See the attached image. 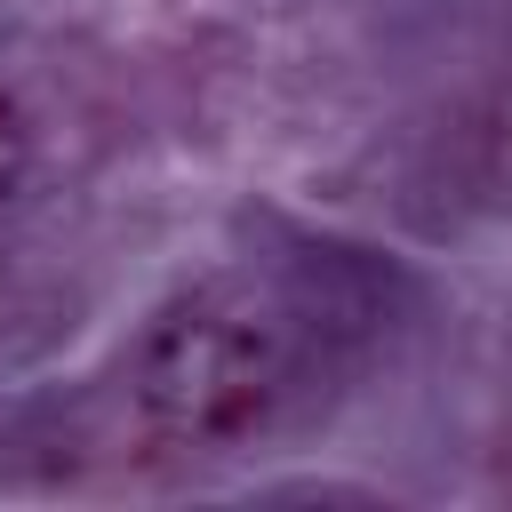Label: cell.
<instances>
[{
    "label": "cell",
    "instance_id": "obj_1",
    "mask_svg": "<svg viewBox=\"0 0 512 512\" xmlns=\"http://www.w3.org/2000/svg\"><path fill=\"white\" fill-rule=\"evenodd\" d=\"M296 384V328L256 288H192L168 304L128 368L136 416L168 448H232L272 424V408Z\"/></svg>",
    "mask_w": 512,
    "mask_h": 512
},
{
    "label": "cell",
    "instance_id": "obj_2",
    "mask_svg": "<svg viewBox=\"0 0 512 512\" xmlns=\"http://www.w3.org/2000/svg\"><path fill=\"white\" fill-rule=\"evenodd\" d=\"M24 168H32V120H24V104L0 88V200L24 184Z\"/></svg>",
    "mask_w": 512,
    "mask_h": 512
}]
</instances>
